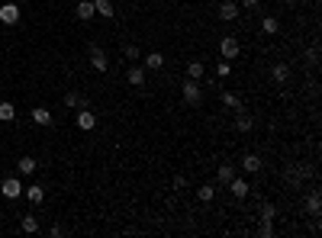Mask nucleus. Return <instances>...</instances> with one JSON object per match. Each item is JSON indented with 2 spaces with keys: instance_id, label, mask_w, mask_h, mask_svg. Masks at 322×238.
Segmentation results:
<instances>
[{
  "instance_id": "obj_31",
  "label": "nucleus",
  "mask_w": 322,
  "mask_h": 238,
  "mask_svg": "<svg viewBox=\"0 0 322 238\" xmlns=\"http://www.w3.org/2000/svg\"><path fill=\"white\" fill-rule=\"evenodd\" d=\"M216 74H219V77H229V74H232V62H229V58H222V62L216 65Z\"/></svg>"
},
{
  "instance_id": "obj_33",
  "label": "nucleus",
  "mask_w": 322,
  "mask_h": 238,
  "mask_svg": "<svg viewBox=\"0 0 322 238\" xmlns=\"http://www.w3.org/2000/svg\"><path fill=\"white\" fill-rule=\"evenodd\" d=\"M139 45H126V58H129V62H139Z\"/></svg>"
},
{
  "instance_id": "obj_4",
  "label": "nucleus",
  "mask_w": 322,
  "mask_h": 238,
  "mask_svg": "<svg viewBox=\"0 0 322 238\" xmlns=\"http://www.w3.org/2000/svg\"><path fill=\"white\" fill-rule=\"evenodd\" d=\"M0 193H4L7 200H20V196H23V184H20V177H7V181L0 184Z\"/></svg>"
},
{
  "instance_id": "obj_17",
  "label": "nucleus",
  "mask_w": 322,
  "mask_h": 238,
  "mask_svg": "<svg viewBox=\"0 0 322 238\" xmlns=\"http://www.w3.org/2000/svg\"><path fill=\"white\" fill-rule=\"evenodd\" d=\"M242 168H245L248 174H258L261 168H264V161H261L258 154H245V158H242Z\"/></svg>"
},
{
  "instance_id": "obj_19",
  "label": "nucleus",
  "mask_w": 322,
  "mask_h": 238,
  "mask_svg": "<svg viewBox=\"0 0 322 238\" xmlns=\"http://www.w3.org/2000/svg\"><path fill=\"white\" fill-rule=\"evenodd\" d=\"M16 119V106L10 100H0V123H13Z\"/></svg>"
},
{
  "instance_id": "obj_11",
  "label": "nucleus",
  "mask_w": 322,
  "mask_h": 238,
  "mask_svg": "<svg viewBox=\"0 0 322 238\" xmlns=\"http://www.w3.org/2000/svg\"><path fill=\"white\" fill-rule=\"evenodd\" d=\"M74 16H78L81 23H87V19L97 16V10H93V0H81V4L74 7Z\"/></svg>"
},
{
  "instance_id": "obj_29",
  "label": "nucleus",
  "mask_w": 322,
  "mask_h": 238,
  "mask_svg": "<svg viewBox=\"0 0 322 238\" xmlns=\"http://www.w3.org/2000/svg\"><path fill=\"white\" fill-rule=\"evenodd\" d=\"M258 235H261V238H271V235H274V222L261 219V222H258Z\"/></svg>"
},
{
  "instance_id": "obj_13",
  "label": "nucleus",
  "mask_w": 322,
  "mask_h": 238,
  "mask_svg": "<svg viewBox=\"0 0 322 238\" xmlns=\"http://www.w3.org/2000/svg\"><path fill=\"white\" fill-rule=\"evenodd\" d=\"M271 77H274V81H277V84L283 87V84H287V81H290V65H283V62H277V65H274V68H271Z\"/></svg>"
},
{
  "instance_id": "obj_2",
  "label": "nucleus",
  "mask_w": 322,
  "mask_h": 238,
  "mask_svg": "<svg viewBox=\"0 0 322 238\" xmlns=\"http://www.w3.org/2000/svg\"><path fill=\"white\" fill-rule=\"evenodd\" d=\"M0 23H4V26H16V23H20V4L10 0V4L0 7Z\"/></svg>"
},
{
  "instance_id": "obj_24",
  "label": "nucleus",
  "mask_w": 322,
  "mask_h": 238,
  "mask_svg": "<svg viewBox=\"0 0 322 238\" xmlns=\"http://www.w3.org/2000/svg\"><path fill=\"white\" fill-rule=\"evenodd\" d=\"M20 229L26 232V235H35V232H39V219H35V216H23L20 219Z\"/></svg>"
},
{
  "instance_id": "obj_10",
  "label": "nucleus",
  "mask_w": 322,
  "mask_h": 238,
  "mask_svg": "<svg viewBox=\"0 0 322 238\" xmlns=\"http://www.w3.org/2000/svg\"><path fill=\"white\" fill-rule=\"evenodd\" d=\"M126 81L132 87H145V65H132V68L126 71Z\"/></svg>"
},
{
  "instance_id": "obj_35",
  "label": "nucleus",
  "mask_w": 322,
  "mask_h": 238,
  "mask_svg": "<svg viewBox=\"0 0 322 238\" xmlns=\"http://www.w3.org/2000/svg\"><path fill=\"white\" fill-rule=\"evenodd\" d=\"M49 235H52V238H58V235H65V229H62V225H52Z\"/></svg>"
},
{
  "instance_id": "obj_8",
  "label": "nucleus",
  "mask_w": 322,
  "mask_h": 238,
  "mask_svg": "<svg viewBox=\"0 0 322 238\" xmlns=\"http://www.w3.org/2000/svg\"><path fill=\"white\" fill-rule=\"evenodd\" d=\"M225 187L232 190V196H235V200H245L248 193H252V187H248V181H245V177H232V181L225 184Z\"/></svg>"
},
{
  "instance_id": "obj_28",
  "label": "nucleus",
  "mask_w": 322,
  "mask_h": 238,
  "mask_svg": "<svg viewBox=\"0 0 322 238\" xmlns=\"http://www.w3.org/2000/svg\"><path fill=\"white\" fill-rule=\"evenodd\" d=\"M197 196H200V200H203V203H210V200H213V196H216V187H213V184H203V187H200V190H197Z\"/></svg>"
},
{
  "instance_id": "obj_20",
  "label": "nucleus",
  "mask_w": 322,
  "mask_h": 238,
  "mask_svg": "<svg viewBox=\"0 0 322 238\" xmlns=\"http://www.w3.org/2000/svg\"><path fill=\"white\" fill-rule=\"evenodd\" d=\"M306 174H309V168H303V164H293V168L283 174V177H287V184H300Z\"/></svg>"
},
{
  "instance_id": "obj_34",
  "label": "nucleus",
  "mask_w": 322,
  "mask_h": 238,
  "mask_svg": "<svg viewBox=\"0 0 322 238\" xmlns=\"http://www.w3.org/2000/svg\"><path fill=\"white\" fill-rule=\"evenodd\" d=\"M238 7H242V10H255L258 0H238Z\"/></svg>"
},
{
  "instance_id": "obj_3",
  "label": "nucleus",
  "mask_w": 322,
  "mask_h": 238,
  "mask_svg": "<svg viewBox=\"0 0 322 238\" xmlns=\"http://www.w3.org/2000/svg\"><path fill=\"white\" fill-rule=\"evenodd\" d=\"M219 52H222V58H238V52H242V45H238V39L235 35H222V42H219Z\"/></svg>"
},
{
  "instance_id": "obj_1",
  "label": "nucleus",
  "mask_w": 322,
  "mask_h": 238,
  "mask_svg": "<svg viewBox=\"0 0 322 238\" xmlns=\"http://www.w3.org/2000/svg\"><path fill=\"white\" fill-rule=\"evenodd\" d=\"M181 93H184L187 106H200V100H203V87H200V81H194V77H187L181 84Z\"/></svg>"
},
{
  "instance_id": "obj_12",
  "label": "nucleus",
  "mask_w": 322,
  "mask_h": 238,
  "mask_svg": "<svg viewBox=\"0 0 322 238\" xmlns=\"http://www.w3.org/2000/svg\"><path fill=\"white\" fill-rule=\"evenodd\" d=\"M23 193H26V200H29V203H35V206H39V203H45V187H42V184L23 187Z\"/></svg>"
},
{
  "instance_id": "obj_16",
  "label": "nucleus",
  "mask_w": 322,
  "mask_h": 238,
  "mask_svg": "<svg viewBox=\"0 0 322 238\" xmlns=\"http://www.w3.org/2000/svg\"><path fill=\"white\" fill-rule=\"evenodd\" d=\"M93 10H97V16H103V19H113L116 16V10H113L110 0H93Z\"/></svg>"
},
{
  "instance_id": "obj_21",
  "label": "nucleus",
  "mask_w": 322,
  "mask_h": 238,
  "mask_svg": "<svg viewBox=\"0 0 322 238\" xmlns=\"http://www.w3.org/2000/svg\"><path fill=\"white\" fill-rule=\"evenodd\" d=\"M145 68H148V71H161V68H164V55H161V52H148V55H145Z\"/></svg>"
},
{
  "instance_id": "obj_9",
  "label": "nucleus",
  "mask_w": 322,
  "mask_h": 238,
  "mask_svg": "<svg viewBox=\"0 0 322 238\" xmlns=\"http://www.w3.org/2000/svg\"><path fill=\"white\" fill-rule=\"evenodd\" d=\"M303 212H306V216H319V212H322V196H319V190H313V193L306 196Z\"/></svg>"
},
{
  "instance_id": "obj_6",
  "label": "nucleus",
  "mask_w": 322,
  "mask_h": 238,
  "mask_svg": "<svg viewBox=\"0 0 322 238\" xmlns=\"http://www.w3.org/2000/svg\"><path fill=\"white\" fill-rule=\"evenodd\" d=\"M78 129H84V132L97 129V113H90L87 106H81V110H78Z\"/></svg>"
},
{
  "instance_id": "obj_36",
  "label": "nucleus",
  "mask_w": 322,
  "mask_h": 238,
  "mask_svg": "<svg viewBox=\"0 0 322 238\" xmlns=\"http://www.w3.org/2000/svg\"><path fill=\"white\" fill-rule=\"evenodd\" d=\"M13 4H20V7H23V4H29V0H13Z\"/></svg>"
},
{
  "instance_id": "obj_18",
  "label": "nucleus",
  "mask_w": 322,
  "mask_h": 238,
  "mask_svg": "<svg viewBox=\"0 0 322 238\" xmlns=\"http://www.w3.org/2000/svg\"><path fill=\"white\" fill-rule=\"evenodd\" d=\"M65 106H68V110H81V106H87V100L81 97L78 90H68L65 93Z\"/></svg>"
},
{
  "instance_id": "obj_25",
  "label": "nucleus",
  "mask_w": 322,
  "mask_h": 238,
  "mask_svg": "<svg viewBox=\"0 0 322 238\" xmlns=\"http://www.w3.org/2000/svg\"><path fill=\"white\" fill-rule=\"evenodd\" d=\"M222 106H225V110H242V100H238L235 97V93H229V90H222Z\"/></svg>"
},
{
  "instance_id": "obj_5",
  "label": "nucleus",
  "mask_w": 322,
  "mask_h": 238,
  "mask_svg": "<svg viewBox=\"0 0 322 238\" xmlns=\"http://www.w3.org/2000/svg\"><path fill=\"white\" fill-rule=\"evenodd\" d=\"M90 68L97 71V74H103V71L110 68V62H106V52L100 49V45H90Z\"/></svg>"
},
{
  "instance_id": "obj_15",
  "label": "nucleus",
  "mask_w": 322,
  "mask_h": 238,
  "mask_svg": "<svg viewBox=\"0 0 322 238\" xmlns=\"http://www.w3.org/2000/svg\"><path fill=\"white\" fill-rule=\"evenodd\" d=\"M29 116H32V123H35V126H52V113L45 110V106H35Z\"/></svg>"
},
{
  "instance_id": "obj_32",
  "label": "nucleus",
  "mask_w": 322,
  "mask_h": 238,
  "mask_svg": "<svg viewBox=\"0 0 322 238\" xmlns=\"http://www.w3.org/2000/svg\"><path fill=\"white\" fill-rule=\"evenodd\" d=\"M261 29H264L268 35H274V32H277V19H274V16H264V23H261Z\"/></svg>"
},
{
  "instance_id": "obj_26",
  "label": "nucleus",
  "mask_w": 322,
  "mask_h": 238,
  "mask_svg": "<svg viewBox=\"0 0 322 238\" xmlns=\"http://www.w3.org/2000/svg\"><path fill=\"white\" fill-rule=\"evenodd\" d=\"M258 219H268V222H274V219H277V206H274V203H261Z\"/></svg>"
},
{
  "instance_id": "obj_23",
  "label": "nucleus",
  "mask_w": 322,
  "mask_h": 238,
  "mask_svg": "<svg viewBox=\"0 0 322 238\" xmlns=\"http://www.w3.org/2000/svg\"><path fill=\"white\" fill-rule=\"evenodd\" d=\"M16 168H20V174H35V158L32 154H23V158L16 161Z\"/></svg>"
},
{
  "instance_id": "obj_22",
  "label": "nucleus",
  "mask_w": 322,
  "mask_h": 238,
  "mask_svg": "<svg viewBox=\"0 0 322 238\" xmlns=\"http://www.w3.org/2000/svg\"><path fill=\"white\" fill-rule=\"evenodd\" d=\"M203 74H206V65H203V62H190V65H187V77L203 81Z\"/></svg>"
},
{
  "instance_id": "obj_7",
  "label": "nucleus",
  "mask_w": 322,
  "mask_h": 238,
  "mask_svg": "<svg viewBox=\"0 0 322 238\" xmlns=\"http://www.w3.org/2000/svg\"><path fill=\"white\" fill-rule=\"evenodd\" d=\"M238 13H242V7H238V0H222V7H219V19L232 23V19H238Z\"/></svg>"
},
{
  "instance_id": "obj_14",
  "label": "nucleus",
  "mask_w": 322,
  "mask_h": 238,
  "mask_svg": "<svg viewBox=\"0 0 322 238\" xmlns=\"http://www.w3.org/2000/svg\"><path fill=\"white\" fill-rule=\"evenodd\" d=\"M238 116H235V129H238V132H252V129H255V119L252 116H248V113H242V110H235Z\"/></svg>"
},
{
  "instance_id": "obj_30",
  "label": "nucleus",
  "mask_w": 322,
  "mask_h": 238,
  "mask_svg": "<svg viewBox=\"0 0 322 238\" xmlns=\"http://www.w3.org/2000/svg\"><path fill=\"white\" fill-rule=\"evenodd\" d=\"M306 65H319V45H309V49H306Z\"/></svg>"
},
{
  "instance_id": "obj_27",
  "label": "nucleus",
  "mask_w": 322,
  "mask_h": 238,
  "mask_svg": "<svg viewBox=\"0 0 322 238\" xmlns=\"http://www.w3.org/2000/svg\"><path fill=\"white\" fill-rule=\"evenodd\" d=\"M216 177H219V184H229L232 177H235V168L232 164H219V171H216Z\"/></svg>"
}]
</instances>
